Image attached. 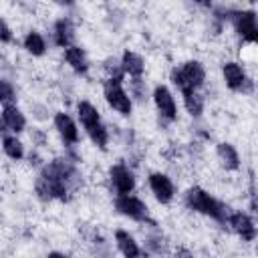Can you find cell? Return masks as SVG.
Masks as SVG:
<instances>
[{"label":"cell","instance_id":"2e32d148","mask_svg":"<svg viewBox=\"0 0 258 258\" xmlns=\"http://www.w3.org/2000/svg\"><path fill=\"white\" fill-rule=\"evenodd\" d=\"M73 40H75V26L69 18H60L56 20L54 24V42L60 46V48H69L73 46Z\"/></svg>","mask_w":258,"mask_h":258},{"label":"cell","instance_id":"7a4b0ae2","mask_svg":"<svg viewBox=\"0 0 258 258\" xmlns=\"http://www.w3.org/2000/svg\"><path fill=\"white\" fill-rule=\"evenodd\" d=\"M77 113H79V119H81L85 131H87L89 139H91L99 149H107L109 133H107V127L103 125L101 115H99V111L95 109V105H91L89 101H79Z\"/></svg>","mask_w":258,"mask_h":258},{"label":"cell","instance_id":"5bb4252c","mask_svg":"<svg viewBox=\"0 0 258 258\" xmlns=\"http://www.w3.org/2000/svg\"><path fill=\"white\" fill-rule=\"evenodd\" d=\"M54 127H56V131H58V135L62 137L64 143L75 145V143L79 141L77 123H75L67 113H56V115H54Z\"/></svg>","mask_w":258,"mask_h":258},{"label":"cell","instance_id":"5b68a950","mask_svg":"<svg viewBox=\"0 0 258 258\" xmlns=\"http://www.w3.org/2000/svg\"><path fill=\"white\" fill-rule=\"evenodd\" d=\"M230 20L238 32V36L246 42H258V16L252 10H234Z\"/></svg>","mask_w":258,"mask_h":258},{"label":"cell","instance_id":"603a6c76","mask_svg":"<svg viewBox=\"0 0 258 258\" xmlns=\"http://www.w3.org/2000/svg\"><path fill=\"white\" fill-rule=\"evenodd\" d=\"M105 71L109 73V79H117V81H121V77H123V73H125V71H123V64L117 62L115 58H113V60L109 58V60L105 62Z\"/></svg>","mask_w":258,"mask_h":258},{"label":"cell","instance_id":"484cf974","mask_svg":"<svg viewBox=\"0 0 258 258\" xmlns=\"http://www.w3.org/2000/svg\"><path fill=\"white\" fill-rule=\"evenodd\" d=\"M0 40L4 44L12 40V32H10V26L6 24V20H0Z\"/></svg>","mask_w":258,"mask_h":258},{"label":"cell","instance_id":"ffe728a7","mask_svg":"<svg viewBox=\"0 0 258 258\" xmlns=\"http://www.w3.org/2000/svg\"><path fill=\"white\" fill-rule=\"evenodd\" d=\"M24 48L30 52V54H34V56H40V54H44V50H46V42H44V38H42V34L40 32H36V30H30L26 36H24Z\"/></svg>","mask_w":258,"mask_h":258},{"label":"cell","instance_id":"7c38bea8","mask_svg":"<svg viewBox=\"0 0 258 258\" xmlns=\"http://www.w3.org/2000/svg\"><path fill=\"white\" fill-rule=\"evenodd\" d=\"M2 125H4V131L20 133L26 127V119L16 105L8 103V105H2Z\"/></svg>","mask_w":258,"mask_h":258},{"label":"cell","instance_id":"4fadbf2b","mask_svg":"<svg viewBox=\"0 0 258 258\" xmlns=\"http://www.w3.org/2000/svg\"><path fill=\"white\" fill-rule=\"evenodd\" d=\"M228 224L232 226V230L242 238V240H254L256 236V226L250 220V216L242 214V212H234L228 216Z\"/></svg>","mask_w":258,"mask_h":258},{"label":"cell","instance_id":"d6986e66","mask_svg":"<svg viewBox=\"0 0 258 258\" xmlns=\"http://www.w3.org/2000/svg\"><path fill=\"white\" fill-rule=\"evenodd\" d=\"M218 157H220V161L226 169H238L240 167V155L234 149V145H230V143H220L218 145Z\"/></svg>","mask_w":258,"mask_h":258},{"label":"cell","instance_id":"3957f363","mask_svg":"<svg viewBox=\"0 0 258 258\" xmlns=\"http://www.w3.org/2000/svg\"><path fill=\"white\" fill-rule=\"evenodd\" d=\"M185 204L189 210H196L204 216H210L218 222H226L228 220V212L226 206L222 202H218L214 196H210L206 189L202 187H189L185 194Z\"/></svg>","mask_w":258,"mask_h":258},{"label":"cell","instance_id":"ac0fdd59","mask_svg":"<svg viewBox=\"0 0 258 258\" xmlns=\"http://www.w3.org/2000/svg\"><path fill=\"white\" fill-rule=\"evenodd\" d=\"M64 60L71 64V69L75 71V73H81V75H85L87 71H89V60H87V54H85V50L83 48H79V46H69L67 50H64Z\"/></svg>","mask_w":258,"mask_h":258},{"label":"cell","instance_id":"f1b7e54d","mask_svg":"<svg viewBox=\"0 0 258 258\" xmlns=\"http://www.w3.org/2000/svg\"><path fill=\"white\" fill-rule=\"evenodd\" d=\"M46 258H67V256H64V254H60V252H50Z\"/></svg>","mask_w":258,"mask_h":258},{"label":"cell","instance_id":"30bf717a","mask_svg":"<svg viewBox=\"0 0 258 258\" xmlns=\"http://www.w3.org/2000/svg\"><path fill=\"white\" fill-rule=\"evenodd\" d=\"M149 187L155 196V200L159 204H169L173 200V194H175V187L171 183V179L165 175V173H159V171H153L149 175Z\"/></svg>","mask_w":258,"mask_h":258},{"label":"cell","instance_id":"9a60e30c","mask_svg":"<svg viewBox=\"0 0 258 258\" xmlns=\"http://www.w3.org/2000/svg\"><path fill=\"white\" fill-rule=\"evenodd\" d=\"M115 242H117L119 252H121L125 258H139V256H141V248H139V244L135 242V238H133L129 232L117 230V232H115Z\"/></svg>","mask_w":258,"mask_h":258},{"label":"cell","instance_id":"7402d4cb","mask_svg":"<svg viewBox=\"0 0 258 258\" xmlns=\"http://www.w3.org/2000/svg\"><path fill=\"white\" fill-rule=\"evenodd\" d=\"M183 105L191 117H200L204 111V99L198 95V91H187L183 93Z\"/></svg>","mask_w":258,"mask_h":258},{"label":"cell","instance_id":"d4e9b609","mask_svg":"<svg viewBox=\"0 0 258 258\" xmlns=\"http://www.w3.org/2000/svg\"><path fill=\"white\" fill-rule=\"evenodd\" d=\"M131 89H133V95L139 101H143V97H145V85H143V81L141 79H133L131 81Z\"/></svg>","mask_w":258,"mask_h":258},{"label":"cell","instance_id":"8992f818","mask_svg":"<svg viewBox=\"0 0 258 258\" xmlns=\"http://www.w3.org/2000/svg\"><path fill=\"white\" fill-rule=\"evenodd\" d=\"M103 93H105V99L107 103L121 115H129L131 113V97L125 93L121 81L117 79H107L105 81V87H103Z\"/></svg>","mask_w":258,"mask_h":258},{"label":"cell","instance_id":"8fae6325","mask_svg":"<svg viewBox=\"0 0 258 258\" xmlns=\"http://www.w3.org/2000/svg\"><path fill=\"white\" fill-rule=\"evenodd\" d=\"M222 75H224V81H226L228 89H232V91H248L250 89V81H248L244 69L238 62H234V60L226 62L222 67Z\"/></svg>","mask_w":258,"mask_h":258},{"label":"cell","instance_id":"52a82bcc","mask_svg":"<svg viewBox=\"0 0 258 258\" xmlns=\"http://www.w3.org/2000/svg\"><path fill=\"white\" fill-rule=\"evenodd\" d=\"M115 208L123 214V216H127V218H131V220H137V222H145L147 220V206L139 200V198H135V196H117V200H115Z\"/></svg>","mask_w":258,"mask_h":258},{"label":"cell","instance_id":"cb8c5ba5","mask_svg":"<svg viewBox=\"0 0 258 258\" xmlns=\"http://www.w3.org/2000/svg\"><path fill=\"white\" fill-rule=\"evenodd\" d=\"M12 97H14V89H12V85L4 79V81H0V99H2V105H8L10 101H12Z\"/></svg>","mask_w":258,"mask_h":258},{"label":"cell","instance_id":"83f0119b","mask_svg":"<svg viewBox=\"0 0 258 258\" xmlns=\"http://www.w3.org/2000/svg\"><path fill=\"white\" fill-rule=\"evenodd\" d=\"M155 242H159V240H149V244H147V246H149V248H153V246H155ZM161 252H165V250H161V248L157 246V254H161Z\"/></svg>","mask_w":258,"mask_h":258},{"label":"cell","instance_id":"4316f807","mask_svg":"<svg viewBox=\"0 0 258 258\" xmlns=\"http://www.w3.org/2000/svg\"><path fill=\"white\" fill-rule=\"evenodd\" d=\"M173 258H196L187 248H177L175 250V254H173Z\"/></svg>","mask_w":258,"mask_h":258},{"label":"cell","instance_id":"e0dca14e","mask_svg":"<svg viewBox=\"0 0 258 258\" xmlns=\"http://www.w3.org/2000/svg\"><path fill=\"white\" fill-rule=\"evenodd\" d=\"M121 64H123V71H125L129 77H133V79H141V75H143V71H145L143 58H141L137 52H133V50H125V52H123Z\"/></svg>","mask_w":258,"mask_h":258},{"label":"cell","instance_id":"6da1fadb","mask_svg":"<svg viewBox=\"0 0 258 258\" xmlns=\"http://www.w3.org/2000/svg\"><path fill=\"white\" fill-rule=\"evenodd\" d=\"M79 171L73 161L52 159L36 177V194L42 200H69V194L79 183Z\"/></svg>","mask_w":258,"mask_h":258},{"label":"cell","instance_id":"9c48e42d","mask_svg":"<svg viewBox=\"0 0 258 258\" xmlns=\"http://www.w3.org/2000/svg\"><path fill=\"white\" fill-rule=\"evenodd\" d=\"M109 179H111V183L119 196H129L135 187V177H133L131 169L125 167L123 163H117L109 169Z\"/></svg>","mask_w":258,"mask_h":258},{"label":"cell","instance_id":"44dd1931","mask_svg":"<svg viewBox=\"0 0 258 258\" xmlns=\"http://www.w3.org/2000/svg\"><path fill=\"white\" fill-rule=\"evenodd\" d=\"M2 149H4V153L10 157V159H14V161H18V159H22L24 157V147H22V143L16 139V135H2Z\"/></svg>","mask_w":258,"mask_h":258},{"label":"cell","instance_id":"277c9868","mask_svg":"<svg viewBox=\"0 0 258 258\" xmlns=\"http://www.w3.org/2000/svg\"><path fill=\"white\" fill-rule=\"evenodd\" d=\"M206 81V69L200 60H187L181 67H175L171 71V83L183 93L198 91Z\"/></svg>","mask_w":258,"mask_h":258},{"label":"cell","instance_id":"ba28073f","mask_svg":"<svg viewBox=\"0 0 258 258\" xmlns=\"http://www.w3.org/2000/svg\"><path fill=\"white\" fill-rule=\"evenodd\" d=\"M153 103L159 111V115L167 121H175L177 119V107H175V101H173V95L167 87L163 85H157L153 89Z\"/></svg>","mask_w":258,"mask_h":258}]
</instances>
